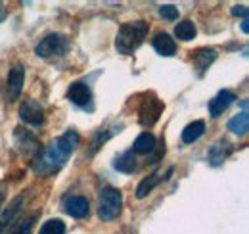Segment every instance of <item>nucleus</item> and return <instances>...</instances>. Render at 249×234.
Masks as SVG:
<instances>
[{
	"instance_id": "cd10ccee",
	"label": "nucleus",
	"mask_w": 249,
	"mask_h": 234,
	"mask_svg": "<svg viewBox=\"0 0 249 234\" xmlns=\"http://www.w3.org/2000/svg\"><path fill=\"white\" fill-rule=\"evenodd\" d=\"M2 202H4V194L0 192V207H2Z\"/></svg>"
},
{
	"instance_id": "aec40b11",
	"label": "nucleus",
	"mask_w": 249,
	"mask_h": 234,
	"mask_svg": "<svg viewBox=\"0 0 249 234\" xmlns=\"http://www.w3.org/2000/svg\"><path fill=\"white\" fill-rule=\"evenodd\" d=\"M21 204H23V200H21V198H16V200H14V204L10 205V209L0 217V234L4 233V231L12 225V221H14V219H16V215L19 213V205Z\"/></svg>"
},
{
	"instance_id": "20e7f679",
	"label": "nucleus",
	"mask_w": 249,
	"mask_h": 234,
	"mask_svg": "<svg viewBox=\"0 0 249 234\" xmlns=\"http://www.w3.org/2000/svg\"><path fill=\"white\" fill-rule=\"evenodd\" d=\"M69 48V40L62 33H50L46 35L35 48L36 56L40 58H52V56H62L63 52Z\"/></svg>"
},
{
	"instance_id": "7ed1b4c3",
	"label": "nucleus",
	"mask_w": 249,
	"mask_h": 234,
	"mask_svg": "<svg viewBox=\"0 0 249 234\" xmlns=\"http://www.w3.org/2000/svg\"><path fill=\"white\" fill-rule=\"evenodd\" d=\"M123 209V196L117 188L106 186L100 190V198H98V215L104 221H113L121 215Z\"/></svg>"
},
{
	"instance_id": "1a4fd4ad",
	"label": "nucleus",
	"mask_w": 249,
	"mask_h": 234,
	"mask_svg": "<svg viewBox=\"0 0 249 234\" xmlns=\"http://www.w3.org/2000/svg\"><path fill=\"white\" fill-rule=\"evenodd\" d=\"M63 207H65V213L71 215V217H75V219H83L90 211L89 200L83 198V196H71V198H67Z\"/></svg>"
},
{
	"instance_id": "ddd939ff",
	"label": "nucleus",
	"mask_w": 249,
	"mask_h": 234,
	"mask_svg": "<svg viewBox=\"0 0 249 234\" xmlns=\"http://www.w3.org/2000/svg\"><path fill=\"white\" fill-rule=\"evenodd\" d=\"M171 175H173V169H169L165 176H159L157 173H154V175H150L148 178H144V180L138 184V188H136V198H140V200H142V198H146V196H148V194H150V192L156 188V186L161 182V180H163V178H169Z\"/></svg>"
},
{
	"instance_id": "412c9836",
	"label": "nucleus",
	"mask_w": 249,
	"mask_h": 234,
	"mask_svg": "<svg viewBox=\"0 0 249 234\" xmlns=\"http://www.w3.org/2000/svg\"><path fill=\"white\" fill-rule=\"evenodd\" d=\"M175 35H177V39H180V40H192L194 37H196V25H194V21H190V20H184V21H180L177 27H175Z\"/></svg>"
},
{
	"instance_id": "f3484780",
	"label": "nucleus",
	"mask_w": 249,
	"mask_h": 234,
	"mask_svg": "<svg viewBox=\"0 0 249 234\" xmlns=\"http://www.w3.org/2000/svg\"><path fill=\"white\" fill-rule=\"evenodd\" d=\"M228 131H232L234 135H240V136L248 135V131H249L248 112H242V114H238V116L232 117V119L228 121Z\"/></svg>"
},
{
	"instance_id": "6e6552de",
	"label": "nucleus",
	"mask_w": 249,
	"mask_h": 234,
	"mask_svg": "<svg viewBox=\"0 0 249 234\" xmlns=\"http://www.w3.org/2000/svg\"><path fill=\"white\" fill-rule=\"evenodd\" d=\"M236 100V94L230 92V90H220L217 96L209 102V114L211 117H220Z\"/></svg>"
},
{
	"instance_id": "6ab92c4d",
	"label": "nucleus",
	"mask_w": 249,
	"mask_h": 234,
	"mask_svg": "<svg viewBox=\"0 0 249 234\" xmlns=\"http://www.w3.org/2000/svg\"><path fill=\"white\" fill-rule=\"evenodd\" d=\"M113 167H115L117 171H121V173H132V171L136 169V159H134L132 150H128V152L121 154V156L115 159Z\"/></svg>"
},
{
	"instance_id": "a878e982",
	"label": "nucleus",
	"mask_w": 249,
	"mask_h": 234,
	"mask_svg": "<svg viewBox=\"0 0 249 234\" xmlns=\"http://www.w3.org/2000/svg\"><path fill=\"white\" fill-rule=\"evenodd\" d=\"M242 31H244V33H248V31H249V27H248V18H246V20L242 21Z\"/></svg>"
},
{
	"instance_id": "4be33fe9",
	"label": "nucleus",
	"mask_w": 249,
	"mask_h": 234,
	"mask_svg": "<svg viewBox=\"0 0 249 234\" xmlns=\"http://www.w3.org/2000/svg\"><path fill=\"white\" fill-rule=\"evenodd\" d=\"M40 234H65V223L60 219H50L42 225Z\"/></svg>"
},
{
	"instance_id": "423d86ee",
	"label": "nucleus",
	"mask_w": 249,
	"mask_h": 234,
	"mask_svg": "<svg viewBox=\"0 0 249 234\" xmlns=\"http://www.w3.org/2000/svg\"><path fill=\"white\" fill-rule=\"evenodd\" d=\"M19 117L33 127H40L44 123V110L35 98H27L19 106Z\"/></svg>"
},
{
	"instance_id": "dca6fc26",
	"label": "nucleus",
	"mask_w": 249,
	"mask_h": 234,
	"mask_svg": "<svg viewBox=\"0 0 249 234\" xmlns=\"http://www.w3.org/2000/svg\"><path fill=\"white\" fill-rule=\"evenodd\" d=\"M203 133H205V123L203 121H194V123L186 125V129L182 131V142L184 144H192L197 138H201Z\"/></svg>"
},
{
	"instance_id": "39448f33",
	"label": "nucleus",
	"mask_w": 249,
	"mask_h": 234,
	"mask_svg": "<svg viewBox=\"0 0 249 234\" xmlns=\"http://www.w3.org/2000/svg\"><path fill=\"white\" fill-rule=\"evenodd\" d=\"M163 110H165V104H163L157 96L148 94V96L142 100L140 108H138V121H140L144 127H152V125H156L157 121H159Z\"/></svg>"
},
{
	"instance_id": "a211bd4d",
	"label": "nucleus",
	"mask_w": 249,
	"mask_h": 234,
	"mask_svg": "<svg viewBox=\"0 0 249 234\" xmlns=\"http://www.w3.org/2000/svg\"><path fill=\"white\" fill-rule=\"evenodd\" d=\"M217 58V50L215 48H201V50H197L196 54H194V63L201 69V71H205L213 61Z\"/></svg>"
},
{
	"instance_id": "9b49d317",
	"label": "nucleus",
	"mask_w": 249,
	"mask_h": 234,
	"mask_svg": "<svg viewBox=\"0 0 249 234\" xmlns=\"http://www.w3.org/2000/svg\"><path fill=\"white\" fill-rule=\"evenodd\" d=\"M67 98H69L73 104L85 108L87 104H90L92 92H90V88L87 87L85 83H73L71 87L67 88Z\"/></svg>"
},
{
	"instance_id": "5701e85b",
	"label": "nucleus",
	"mask_w": 249,
	"mask_h": 234,
	"mask_svg": "<svg viewBox=\"0 0 249 234\" xmlns=\"http://www.w3.org/2000/svg\"><path fill=\"white\" fill-rule=\"evenodd\" d=\"M159 14H161V18H165V20H169V21L178 20V8L173 6V4H165V6H161V8H159Z\"/></svg>"
},
{
	"instance_id": "f03ea898",
	"label": "nucleus",
	"mask_w": 249,
	"mask_h": 234,
	"mask_svg": "<svg viewBox=\"0 0 249 234\" xmlns=\"http://www.w3.org/2000/svg\"><path fill=\"white\" fill-rule=\"evenodd\" d=\"M148 23L138 20V21H128V23H123L121 29L117 33V39H115V48L119 54H124V56H130L146 39L148 35Z\"/></svg>"
},
{
	"instance_id": "2eb2a0df",
	"label": "nucleus",
	"mask_w": 249,
	"mask_h": 234,
	"mask_svg": "<svg viewBox=\"0 0 249 234\" xmlns=\"http://www.w3.org/2000/svg\"><path fill=\"white\" fill-rule=\"evenodd\" d=\"M16 140H18L19 150H21L23 154H27V156L38 152V140L33 136L31 133H27V131L23 133L21 129H18V131H16Z\"/></svg>"
},
{
	"instance_id": "bb28decb",
	"label": "nucleus",
	"mask_w": 249,
	"mask_h": 234,
	"mask_svg": "<svg viewBox=\"0 0 249 234\" xmlns=\"http://www.w3.org/2000/svg\"><path fill=\"white\" fill-rule=\"evenodd\" d=\"M4 18H6V10H4V6L0 4V21H2Z\"/></svg>"
},
{
	"instance_id": "9d476101",
	"label": "nucleus",
	"mask_w": 249,
	"mask_h": 234,
	"mask_svg": "<svg viewBox=\"0 0 249 234\" xmlns=\"http://www.w3.org/2000/svg\"><path fill=\"white\" fill-rule=\"evenodd\" d=\"M230 154H232V144H230L228 140H224V138H218L217 142L209 148L207 157H209V163H211L213 167H217V165H220Z\"/></svg>"
},
{
	"instance_id": "b1692460",
	"label": "nucleus",
	"mask_w": 249,
	"mask_h": 234,
	"mask_svg": "<svg viewBox=\"0 0 249 234\" xmlns=\"http://www.w3.org/2000/svg\"><path fill=\"white\" fill-rule=\"evenodd\" d=\"M33 225H35V217L27 219V221H25V223H23V225H21V227H19V229H18L14 234H31L33 233Z\"/></svg>"
},
{
	"instance_id": "f8f14e48",
	"label": "nucleus",
	"mask_w": 249,
	"mask_h": 234,
	"mask_svg": "<svg viewBox=\"0 0 249 234\" xmlns=\"http://www.w3.org/2000/svg\"><path fill=\"white\" fill-rule=\"evenodd\" d=\"M154 48L161 56H173L177 52V44L167 33H157L156 39H154Z\"/></svg>"
},
{
	"instance_id": "4468645a",
	"label": "nucleus",
	"mask_w": 249,
	"mask_h": 234,
	"mask_svg": "<svg viewBox=\"0 0 249 234\" xmlns=\"http://www.w3.org/2000/svg\"><path fill=\"white\" fill-rule=\"evenodd\" d=\"M156 148H157L156 136H154L152 133H142V135H138V136H136V140H134V146H132V150H134L136 154L148 156V154H152Z\"/></svg>"
},
{
	"instance_id": "393cba45",
	"label": "nucleus",
	"mask_w": 249,
	"mask_h": 234,
	"mask_svg": "<svg viewBox=\"0 0 249 234\" xmlns=\"http://www.w3.org/2000/svg\"><path fill=\"white\" fill-rule=\"evenodd\" d=\"M248 6H234V8H232V14H234V16H242V18H244V20H246V18H248Z\"/></svg>"
},
{
	"instance_id": "0eeeda50",
	"label": "nucleus",
	"mask_w": 249,
	"mask_h": 234,
	"mask_svg": "<svg viewBox=\"0 0 249 234\" xmlns=\"http://www.w3.org/2000/svg\"><path fill=\"white\" fill-rule=\"evenodd\" d=\"M23 81H25V69L23 65H14L8 73V98L18 100L21 90H23Z\"/></svg>"
},
{
	"instance_id": "f257e3e1",
	"label": "nucleus",
	"mask_w": 249,
	"mask_h": 234,
	"mask_svg": "<svg viewBox=\"0 0 249 234\" xmlns=\"http://www.w3.org/2000/svg\"><path fill=\"white\" fill-rule=\"evenodd\" d=\"M79 144V135L75 131H67L63 133L60 138H56L50 146L42 152V156L35 161L33 169L38 175H48L54 173L58 169H62L65 161L69 159V156L75 152V148Z\"/></svg>"
}]
</instances>
